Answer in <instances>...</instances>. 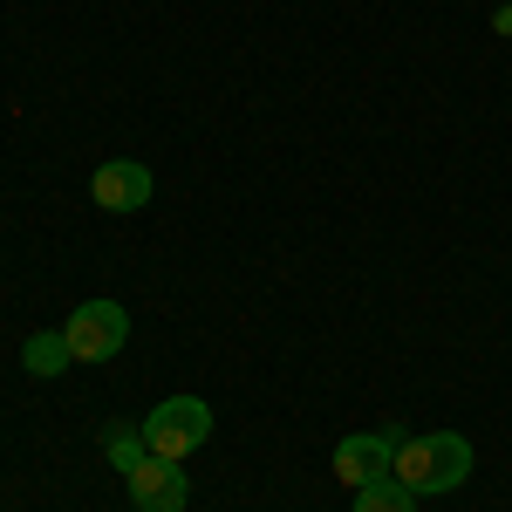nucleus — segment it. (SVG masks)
Listing matches in <instances>:
<instances>
[{
    "mask_svg": "<svg viewBox=\"0 0 512 512\" xmlns=\"http://www.w3.org/2000/svg\"><path fill=\"white\" fill-rule=\"evenodd\" d=\"M390 478L403 492H458L472 478V444L458 431H424V437H396V465Z\"/></svg>",
    "mask_w": 512,
    "mask_h": 512,
    "instance_id": "obj_1",
    "label": "nucleus"
},
{
    "mask_svg": "<svg viewBox=\"0 0 512 512\" xmlns=\"http://www.w3.org/2000/svg\"><path fill=\"white\" fill-rule=\"evenodd\" d=\"M205 437H212V403H205V396H164L158 410L144 417L151 458H171V465H185Z\"/></svg>",
    "mask_w": 512,
    "mask_h": 512,
    "instance_id": "obj_2",
    "label": "nucleus"
},
{
    "mask_svg": "<svg viewBox=\"0 0 512 512\" xmlns=\"http://www.w3.org/2000/svg\"><path fill=\"white\" fill-rule=\"evenodd\" d=\"M62 335H69L76 362H110V355L130 342V315H123L117 301H82L76 315L62 321Z\"/></svg>",
    "mask_w": 512,
    "mask_h": 512,
    "instance_id": "obj_3",
    "label": "nucleus"
},
{
    "mask_svg": "<svg viewBox=\"0 0 512 512\" xmlns=\"http://www.w3.org/2000/svg\"><path fill=\"white\" fill-rule=\"evenodd\" d=\"M396 465V431H355L335 444V478L355 485V492H369V485H383Z\"/></svg>",
    "mask_w": 512,
    "mask_h": 512,
    "instance_id": "obj_4",
    "label": "nucleus"
},
{
    "mask_svg": "<svg viewBox=\"0 0 512 512\" xmlns=\"http://www.w3.org/2000/svg\"><path fill=\"white\" fill-rule=\"evenodd\" d=\"M123 485H130V506L137 512H185V499H192V478L171 458H144L137 472H123Z\"/></svg>",
    "mask_w": 512,
    "mask_h": 512,
    "instance_id": "obj_5",
    "label": "nucleus"
},
{
    "mask_svg": "<svg viewBox=\"0 0 512 512\" xmlns=\"http://www.w3.org/2000/svg\"><path fill=\"white\" fill-rule=\"evenodd\" d=\"M151 171L137 158H110V164H96V178H89V198L103 205V212H144L151 205Z\"/></svg>",
    "mask_w": 512,
    "mask_h": 512,
    "instance_id": "obj_6",
    "label": "nucleus"
},
{
    "mask_svg": "<svg viewBox=\"0 0 512 512\" xmlns=\"http://www.w3.org/2000/svg\"><path fill=\"white\" fill-rule=\"evenodd\" d=\"M21 362L35 369V376H62V369H76V349H69V335L62 328H41L21 342Z\"/></svg>",
    "mask_w": 512,
    "mask_h": 512,
    "instance_id": "obj_7",
    "label": "nucleus"
},
{
    "mask_svg": "<svg viewBox=\"0 0 512 512\" xmlns=\"http://www.w3.org/2000/svg\"><path fill=\"white\" fill-rule=\"evenodd\" d=\"M103 451H110V465H117V472H137V465L151 458L144 424H103Z\"/></svg>",
    "mask_w": 512,
    "mask_h": 512,
    "instance_id": "obj_8",
    "label": "nucleus"
},
{
    "mask_svg": "<svg viewBox=\"0 0 512 512\" xmlns=\"http://www.w3.org/2000/svg\"><path fill=\"white\" fill-rule=\"evenodd\" d=\"M355 512H417V492H403L396 478H383V485L355 492Z\"/></svg>",
    "mask_w": 512,
    "mask_h": 512,
    "instance_id": "obj_9",
    "label": "nucleus"
},
{
    "mask_svg": "<svg viewBox=\"0 0 512 512\" xmlns=\"http://www.w3.org/2000/svg\"><path fill=\"white\" fill-rule=\"evenodd\" d=\"M492 28H499V35H512V0L499 7V14H492Z\"/></svg>",
    "mask_w": 512,
    "mask_h": 512,
    "instance_id": "obj_10",
    "label": "nucleus"
}]
</instances>
